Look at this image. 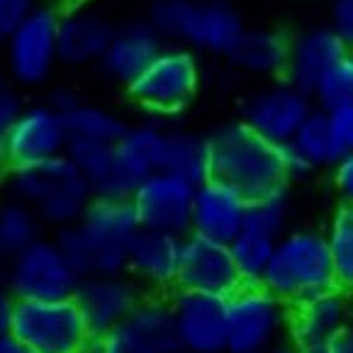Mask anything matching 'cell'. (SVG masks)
I'll use <instances>...</instances> for the list:
<instances>
[{
    "label": "cell",
    "instance_id": "cell-1",
    "mask_svg": "<svg viewBox=\"0 0 353 353\" xmlns=\"http://www.w3.org/2000/svg\"><path fill=\"white\" fill-rule=\"evenodd\" d=\"M212 176L239 188L249 200L290 188L285 146L256 134L241 120H229L210 132Z\"/></svg>",
    "mask_w": 353,
    "mask_h": 353
},
{
    "label": "cell",
    "instance_id": "cell-2",
    "mask_svg": "<svg viewBox=\"0 0 353 353\" xmlns=\"http://www.w3.org/2000/svg\"><path fill=\"white\" fill-rule=\"evenodd\" d=\"M146 17L168 44L227 59L244 37L239 8L229 0H151Z\"/></svg>",
    "mask_w": 353,
    "mask_h": 353
},
{
    "label": "cell",
    "instance_id": "cell-3",
    "mask_svg": "<svg viewBox=\"0 0 353 353\" xmlns=\"http://www.w3.org/2000/svg\"><path fill=\"white\" fill-rule=\"evenodd\" d=\"M3 183L10 198L30 205L44 224L57 229L76 224L95 198L88 178L66 154L42 163L12 166Z\"/></svg>",
    "mask_w": 353,
    "mask_h": 353
},
{
    "label": "cell",
    "instance_id": "cell-4",
    "mask_svg": "<svg viewBox=\"0 0 353 353\" xmlns=\"http://www.w3.org/2000/svg\"><path fill=\"white\" fill-rule=\"evenodd\" d=\"M261 283L290 307L336 288L327 232L314 227L288 229L278 239Z\"/></svg>",
    "mask_w": 353,
    "mask_h": 353
},
{
    "label": "cell",
    "instance_id": "cell-5",
    "mask_svg": "<svg viewBox=\"0 0 353 353\" xmlns=\"http://www.w3.org/2000/svg\"><path fill=\"white\" fill-rule=\"evenodd\" d=\"M200 83H203L200 54L181 44H166L161 54L125 90L137 108L159 120H166L190 108L192 100L198 98Z\"/></svg>",
    "mask_w": 353,
    "mask_h": 353
},
{
    "label": "cell",
    "instance_id": "cell-6",
    "mask_svg": "<svg viewBox=\"0 0 353 353\" xmlns=\"http://www.w3.org/2000/svg\"><path fill=\"white\" fill-rule=\"evenodd\" d=\"M290 310L263 283H241L227 297V353H270L281 346Z\"/></svg>",
    "mask_w": 353,
    "mask_h": 353
},
{
    "label": "cell",
    "instance_id": "cell-7",
    "mask_svg": "<svg viewBox=\"0 0 353 353\" xmlns=\"http://www.w3.org/2000/svg\"><path fill=\"white\" fill-rule=\"evenodd\" d=\"M59 10L54 3H39L34 12L0 44L3 73L17 88H42L54 76L59 61Z\"/></svg>",
    "mask_w": 353,
    "mask_h": 353
},
{
    "label": "cell",
    "instance_id": "cell-8",
    "mask_svg": "<svg viewBox=\"0 0 353 353\" xmlns=\"http://www.w3.org/2000/svg\"><path fill=\"white\" fill-rule=\"evenodd\" d=\"M10 334L34 353H78L93 336L73 297L15 300Z\"/></svg>",
    "mask_w": 353,
    "mask_h": 353
},
{
    "label": "cell",
    "instance_id": "cell-9",
    "mask_svg": "<svg viewBox=\"0 0 353 353\" xmlns=\"http://www.w3.org/2000/svg\"><path fill=\"white\" fill-rule=\"evenodd\" d=\"M88 249L90 273H127V251L141 232V219L132 198H98L78 219Z\"/></svg>",
    "mask_w": 353,
    "mask_h": 353
},
{
    "label": "cell",
    "instance_id": "cell-10",
    "mask_svg": "<svg viewBox=\"0 0 353 353\" xmlns=\"http://www.w3.org/2000/svg\"><path fill=\"white\" fill-rule=\"evenodd\" d=\"M81 276L68 263L57 239H37L8 261L6 285L15 300H63L73 297Z\"/></svg>",
    "mask_w": 353,
    "mask_h": 353
},
{
    "label": "cell",
    "instance_id": "cell-11",
    "mask_svg": "<svg viewBox=\"0 0 353 353\" xmlns=\"http://www.w3.org/2000/svg\"><path fill=\"white\" fill-rule=\"evenodd\" d=\"M314 108L312 93L285 78H276L246 98L239 120L263 139L288 146Z\"/></svg>",
    "mask_w": 353,
    "mask_h": 353
},
{
    "label": "cell",
    "instance_id": "cell-12",
    "mask_svg": "<svg viewBox=\"0 0 353 353\" xmlns=\"http://www.w3.org/2000/svg\"><path fill=\"white\" fill-rule=\"evenodd\" d=\"M100 339L105 353H181L171 300L154 292Z\"/></svg>",
    "mask_w": 353,
    "mask_h": 353
},
{
    "label": "cell",
    "instance_id": "cell-13",
    "mask_svg": "<svg viewBox=\"0 0 353 353\" xmlns=\"http://www.w3.org/2000/svg\"><path fill=\"white\" fill-rule=\"evenodd\" d=\"M168 300L181 353H227V297L176 288Z\"/></svg>",
    "mask_w": 353,
    "mask_h": 353
},
{
    "label": "cell",
    "instance_id": "cell-14",
    "mask_svg": "<svg viewBox=\"0 0 353 353\" xmlns=\"http://www.w3.org/2000/svg\"><path fill=\"white\" fill-rule=\"evenodd\" d=\"M353 322V297L341 288H332L292 305L288 341L297 353L329 351Z\"/></svg>",
    "mask_w": 353,
    "mask_h": 353
},
{
    "label": "cell",
    "instance_id": "cell-15",
    "mask_svg": "<svg viewBox=\"0 0 353 353\" xmlns=\"http://www.w3.org/2000/svg\"><path fill=\"white\" fill-rule=\"evenodd\" d=\"M192 200H195V183L168 171L151 173L132 192V203L141 219V227L176 236L190 234Z\"/></svg>",
    "mask_w": 353,
    "mask_h": 353
},
{
    "label": "cell",
    "instance_id": "cell-16",
    "mask_svg": "<svg viewBox=\"0 0 353 353\" xmlns=\"http://www.w3.org/2000/svg\"><path fill=\"white\" fill-rule=\"evenodd\" d=\"M114 27L100 6L90 0H68L59 10V61L68 68L98 66Z\"/></svg>",
    "mask_w": 353,
    "mask_h": 353
},
{
    "label": "cell",
    "instance_id": "cell-17",
    "mask_svg": "<svg viewBox=\"0 0 353 353\" xmlns=\"http://www.w3.org/2000/svg\"><path fill=\"white\" fill-rule=\"evenodd\" d=\"M144 288L130 273H90L78 283L73 300L83 312L93 336H103L130 317L144 297Z\"/></svg>",
    "mask_w": 353,
    "mask_h": 353
},
{
    "label": "cell",
    "instance_id": "cell-18",
    "mask_svg": "<svg viewBox=\"0 0 353 353\" xmlns=\"http://www.w3.org/2000/svg\"><path fill=\"white\" fill-rule=\"evenodd\" d=\"M6 146L12 166H30L63 156L68 149L66 114L49 103L25 105L20 117L6 132Z\"/></svg>",
    "mask_w": 353,
    "mask_h": 353
},
{
    "label": "cell",
    "instance_id": "cell-19",
    "mask_svg": "<svg viewBox=\"0 0 353 353\" xmlns=\"http://www.w3.org/2000/svg\"><path fill=\"white\" fill-rule=\"evenodd\" d=\"M241 283L244 281L229 244L205 239L198 234L183 236L178 288L229 297Z\"/></svg>",
    "mask_w": 353,
    "mask_h": 353
},
{
    "label": "cell",
    "instance_id": "cell-20",
    "mask_svg": "<svg viewBox=\"0 0 353 353\" xmlns=\"http://www.w3.org/2000/svg\"><path fill=\"white\" fill-rule=\"evenodd\" d=\"M166 44L168 42L163 39V34L151 25L149 17H132L114 27V34L98 68L110 83L127 88L161 54Z\"/></svg>",
    "mask_w": 353,
    "mask_h": 353
},
{
    "label": "cell",
    "instance_id": "cell-21",
    "mask_svg": "<svg viewBox=\"0 0 353 353\" xmlns=\"http://www.w3.org/2000/svg\"><path fill=\"white\" fill-rule=\"evenodd\" d=\"M246 217H249V198L239 188L214 176L195 185L190 234L229 244L246 227Z\"/></svg>",
    "mask_w": 353,
    "mask_h": 353
},
{
    "label": "cell",
    "instance_id": "cell-22",
    "mask_svg": "<svg viewBox=\"0 0 353 353\" xmlns=\"http://www.w3.org/2000/svg\"><path fill=\"white\" fill-rule=\"evenodd\" d=\"M166 125L161 122H139L130 125L114 146L112 183L108 198H132L141 181L161 171V146Z\"/></svg>",
    "mask_w": 353,
    "mask_h": 353
},
{
    "label": "cell",
    "instance_id": "cell-23",
    "mask_svg": "<svg viewBox=\"0 0 353 353\" xmlns=\"http://www.w3.org/2000/svg\"><path fill=\"white\" fill-rule=\"evenodd\" d=\"M183 236L156 229H144L134 236L127 251V273L144 290L161 295L178 288Z\"/></svg>",
    "mask_w": 353,
    "mask_h": 353
},
{
    "label": "cell",
    "instance_id": "cell-24",
    "mask_svg": "<svg viewBox=\"0 0 353 353\" xmlns=\"http://www.w3.org/2000/svg\"><path fill=\"white\" fill-rule=\"evenodd\" d=\"M348 52H351V47L332 25L310 27V30L292 37L290 59H288V68L283 78L295 83L297 88L312 93L319 85V81Z\"/></svg>",
    "mask_w": 353,
    "mask_h": 353
},
{
    "label": "cell",
    "instance_id": "cell-25",
    "mask_svg": "<svg viewBox=\"0 0 353 353\" xmlns=\"http://www.w3.org/2000/svg\"><path fill=\"white\" fill-rule=\"evenodd\" d=\"M290 42L292 37L281 30H270V27L246 30L227 61L246 76L283 78L290 59Z\"/></svg>",
    "mask_w": 353,
    "mask_h": 353
},
{
    "label": "cell",
    "instance_id": "cell-26",
    "mask_svg": "<svg viewBox=\"0 0 353 353\" xmlns=\"http://www.w3.org/2000/svg\"><path fill=\"white\" fill-rule=\"evenodd\" d=\"M161 171L176 173L200 185L212 176L210 137L183 127H166L161 146Z\"/></svg>",
    "mask_w": 353,
    "mask_h": 353
},
{
    "label": "cell",
    "instance_id": "cell-27",
    "mask_svg": "<svg viewBox=\"0 0 353 353\" xmlns=\"http://www.w3.org/2000/svg\"><path fill=\"white\" fill-rule=\"evenodd\" d=\"M288 149H290L300 161H305L312 171L332 168L334 163L341 159V154H339L332 127H329L327 110H322V108L312 110V114L302 122V127L297 130V134L292 137Z\"/></svg>",
    "mask_w": 353,
    "mask_h": 353
},
{
    "label": "cell",
    "instance_id": "cell-28",
    "mask_svg": "<svg viewBox=\"0 0 353 353\" xmlns=\"http://www.w3.org/2000/svg\"><path fill=\"white\" fill-rule=\"evenodd\" d=\"M68 141H88V144H110L125 137L127 122L114 110L95 103H81L66 114Z\"/></svg>",
    "mask_w": 353,
    "mask_h": 353
},
{
    "label": "cell",
    "instance_id": "cell-29",
    "mask_svg": "<svg viewBox=\"0 0 353 353\" xmlns=\"http://www.w3.org/2000/svg\"><path fill=\"white\" fill-rule=\"evenodd\" d=\"M44 222L22 200L8 195L0 203V259H15L17 254L42 239Z\"/></svg>",
    "mask_w": 353,
    "mask_h": 353
},
{
    "label": "cell",
    "instance_id": "cell-30",
    "mask_svg": "<svg viewBox=\"0 0 353 353\" xmlns=\"http://www.w3.org/2000/svg\"><path fill=\"white\" fill-rule=\"evenodd\" d=\"M276 244H278L276 236L259 232V229L249 227V224L229 241V249H232V256L236 261L241 281L244 283L263 281L270 259H273V251H276Z\"/></svg>",
    "mask_w": 353,
    "mask_h": 353
},
{
    "label": "cell",
    "instance_id": "cell-31",
    "mask_svg": "<svg viewBox=\"0 0 353 353\" xmlns=\"http://www.w3.org/2000/svg\"><path fill=\"white\" fill-rule=\"evenodd\" d=\"M327 239L332 249L336 288L353 297V208H339L327 222Z\"/></svg>",
    "mask_w": 353,
    "mask_h": 353
},
{
    "label": "cell",
    "instance_id": "cell-32",
    "mask_svg": "<svg viewBox=\"0 0 353 353\" xmlns=\"http://www.w3.org/2000/svg\"><path fill=\"white\" fill-rule=\"evenodd\" d=\"M290 222H292L290 188H283V190L270 192V195H263V198L249 200V217H246L249 227L281 239L283 234L290 229Z\"/></svg>",
    "mask_w": 353,
    "mask_h": 353
},
{
    "label": "cell",
    "instance_id": "cell-33",
    "mask_svg": "<svg viewBox=\"0 0 353 353\" xmlns=\"http://www.w3.org/2000/svg\"><path fill=\"white\" fill-rule=\"evenodd\" d=\"M312 98L322 110L353 105V49L319 81L317 88L312 90Z\"/></svg>",
    "mask_w": 353,
    "mask_h": 353
},
{
    "label": "cell",
    "instance_id": "cell-34",
    "mask_svg": "<svg viewBox=\"0 0 353 353\" xmlns=\"http://www.w3.org/2000/svg\"><path fill=\"white\" fill-rule=\"evenodd\" d=\"M39 8V0H0V44Z\"/></svg>",
    "mask_w": 353,
    "mask_h": 353
},
{
    "label": "cell",
    "instance_id": "cell-35",
    "mask_svg": "<svg viewBox=\"0 0 353 353\" xmlns=\"http://www.w3.org/2000/svg\"><path fill=\"white\" fill-rule=\"evenodd\" d=\"M22 110H25V103H22L20 88L6 73H0V137H6V132L20 117Z\"/></svg>",
    "mask_w": 353,
    "mask_h": 353
},
{
    "label": "cell",
    "instance_id": "cell-36",
    "mask_svg": "<svg viewBox=\"0 0 353 353\" xmlns=\"http://www.w3.org/2000/svg\"><path fill=\"white\" fill-rule=\"evenodd\" d=\"M327 117L334 141L339 146V154H353V105H341V108L327 110Z\"/></svg>",
    "mask_w": 353,
    "mask_h": 353
},
{
    "label": "cell",
    "instance_id": "cell-37",
    "mask_svg": "<svg viewBox=\"0 0 353 353\" xmlns=\"http://www.w3.org/2000/svg\"><path fill=\"white\" fill-rule=\"evenodd\" d=\"M332 185L339 203L343 208H353V154L341 156L332 166Z\"/></svg>",
    "mask_w": 353,
    "mask_h": 353
},
{
    "label": "cell",
    "instance_id": "cell-38",
    "mask_svg": "<svg viewBox=\"0 0 353 353\" xmlns=\"http://www.w3.org/2000/svg\"><path fill=\"white\" fill-rule=\"evenodd\" d=\"M329 25L346 39L353 49V0H332L329 8Z\"/></svg>",
    "mask_w": 353,
    "mask_h": 353
},
{
    "label": "cell",
    "instance_id": "cell-39",
    "mask_svg": "<svg viewBox=\"0 0 353 353\" xmlns=\"http://www.w3.org/2000/svg\"><path fill=\"white\" fill-rule=\"evenodd\" d=\"M47 103L52 105L54 110H59L61 114H68L76 105L83 103V100H81V95H78L73 88H68V85H59V88H54L52 93H49Z\"/></svg>",
    "mask_w": 353,
    "mask_h": 353
},
{
    "label": "cell",
    "instance_id": "cell-40",
    "mask_svg": "<svg viewBox=\"0 0 353 353\" xmlns=\"http://www.w3.org/2000/svg\"><path fill=\"white\" fill-rule=\"evenodd\" d=\"M12 307H15V297L8 290L6 281L0 283V336L10 332V319H12Z\"/></svg>",
    "mask_w": 353,
    "mask_h": 353
},
{
    "label": "cell",
    "instance_id": "cell-41",
    "mask_svg": "<svg viewBox=\"0 0 353 353\" xmlns=\"http://www.w3.org/2000/svg\"><path fill=\"white\" fill-rule=\"evenodd\" d=\"M0 353H34L25 346L17 336H12L10 332L0 336Z\"/></svg>",
    "mask_w": 353,
    "mask_h": 353
},
{
    "label": "cell",
    "instance_id": "cell-42",
    "mask_svg": "<svg viewBox=\"0 0 353 353\" xmlns=\"http://www.w3.org/2000/svg\"><path fill=\"white\" fill-rule=\"evenodd\" d=\"M332 353H353V324L334 341Z\"/></svg>",
    "mask_w": 353,
    "mask_h": 353
},
{
    "label": "cell",
    "instance_id": "cell-43",
    "mask_svg": "<svg viewBox=\"0 0 353 353\" xmlns=\"http://www.w3.org/2000/svg\"><path fill=\"white\" fill-rule=\"evenodd\" d=\"M10 168H12V163H10V154H8V146H6V137H0V181H6Z\"/></svg>",
    "mask_w": 353,
    "mask_h": 353
},
{
    "label": "cell",
    "instance_id": "cell-44",
    "mask_svg": "<svg viewBox=\"0 0 353 353\" xmlns=\"http://www.w3.org/2000/svg\"><path fill=\"white\" fill-rule=\"evenodd\" d=\"M270 353H297V351H295V346H292L290 341H283L281 346H276Z\"/></svg>",
    "mask_w": 353,
    "mask_h": 353
},
{
    "label": "cell",
    "instance_id": "cell-45",
    "mask_svg": "<svg viewBox=\"0 0 353 353\" xmlns=\"http://www.w3.org/2000/svg\"><path fill=\"white\" fill-rule=\"evenodd\" d=\"M0 68H3V52H0Z\"/></svg>",
    "mask_w": 353,
    "mask_h": 353
}]
</instances>
